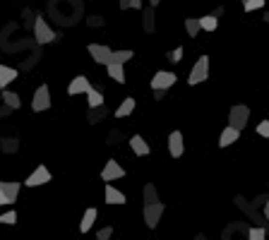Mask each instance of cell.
<instances>
[{"label": "cell", "instance_id": "1", "mask_svg": "<svg viewBox=\"0 0 269 240\" xmlns=\"http://www.w3.org/2000/svg\"><path fill=\"white\" fill-rule=\"evenodd\" d=\"M248 118H250V108L243 106V104H238V106H233V108L228 111V127L243 130V127L248 125Z\"/></svg>", "mask_w": 269, "mask_h": 240}, {"label": "cell", "instance_id": "2", "mask_svg": "<svg viewBox=\"0 0 269 240\" xmlns=\"http://www.w3.org/2000/svg\"><path fill=\"white\" fill-rule=\"evenodd\" d=\"M48 108H51V91H48V84H41V87L34 91L31 111H34V113H41V111H48Z\"/></svg>", "mask_w": 269, "mask_h": 240}, {"label": "cell", "instance_id": "3", "mask_svg": "<svg viewBox=\"0 0 269 240\" xmlns=\"http://www.w3.org/2000/svg\"><path fill=\"white\" fill-rule=\"evenodd\" d=\"M56 31L44 22V17H36V22H34V39H36V44H51V41H56Z\"/></svg>", "mask_w": 269, "mask_h": 240}, {"label": "cell", "instance_id": "4", "mask_svg": "<svg viewBox=\"0 0 269 240\" xmlns=\"http://www.w3.org/2000/svg\"><path fill=\"white\" fill-rule=\"evenodd\" d=\"M209 77V58L207 56H200L197 62H195V67L190 70V75H188V84H200Z\"/></svg>", "mask_w": 269, "mask_h": 240}, {"label": "cell", "instance_id": "5", "mask_svg": "<svg viewBox=\"0 0 269 240\" xmlns=\"http://www.w3.org/2000/svg\"><path fill=\"white\" fill-rule=\"evenodd\" d=\"M176 72H166V70H159V72H154V77H151V89L154 91H166V89H171L173 84H176Z\"/></svg>", "mask_w": 269, "mask_h": 240}, {"label": "cell", "instance_id": "6", "mask_svg": "<svg viewBox=\"0 0 269 240\" xmlns=\"http://www.w3.org/2000/svg\"><path fill=\"white\" fill-rule=\"evenodd\" d=\"M161 216H164V204H161V202L144 207V224H147L149 228H156L159 221H161Z\"/></svg>", "mask_w": 269, "mask_h": 240}, {"label": "cell", "instance_id": "7", "mask_svg": "<svg viewBox=\"0 0 269 240\" xmlns=\"http://www.w3.org/2000/svg\"><path fill=\"white\" fill-rule=\"evenodd\" d=\"M89 56L94 58V62H99V65H108L111 62V56H113V51L108 48V46H104V44H89Z\"/></svg>", "mask_w": 269, "mask_h": 240}, {"label": "cell", "instance_id": "8", "mask_svg": "<svg viewBox=\"0 0 269 240\" xmlns=\"http://www.w3.org/2000/svg\"><path fill=\"white\" fill-rule=\"evenodd\" d=\"M101 178L106 180V182H113V180H118V178H125V168H123L116 159H111V161H106V168L101 171Z\"/></svg>", "mask_w": 269, "mask_h": 240}, {"label": "cell", "instance_id": "9", "mask_svg": "<svg viewBox=\"0 0 269 240\" xmlns=\"http://www.w3.org/2000/svg\"><path fill=\"white\" fill-rule=\"evenodd\" d=\"M183 151H185L183 135H180L178 130H173V132L168 135V154H171L173 159H180V156H183Z\"/></svg>", "mask_w": 269, "mask_h": 240}, {"label": "cell", "instance_id": "10", "mask_svg": "<svg viewBox=\"0 0 269 240\" xmlns=\"http://www.w3.org/2000/svg\"><path fill=\"white\" fill-rule=\"evenodd\" d=\"M46 182H51V171H48L46 166H39V168H34V173L27 178V187H39V185H46Z\"/></svg>", "mask_w": 269, "mask_h": 240}, {"label": "cell", "instance_id": "11", "mask_svg": "<svg viewBox=\"0 0 269 240\" xmlns=\"http://www.w3.org/2000/svg\"><path fill=\"white\" fill-rule=\"evenodd\" d=\"M89 89H91L89 79L79 75V77H75V79L70 82V87H67V94H70V96H77V94H89Z\"/></svg>", "mask_w": 269, "mask_h": 240}, {"label": "cell", "instance_id": "12", "mask_svg": "<svg viewBox=\"0 0 269 240\" xmlns=\"http://www.w3.org/2000/svg\"><path fill=\"white\" fill-rule=\"evenodd\" d=\"M19 182H2L0 180V190L5 192V197H7V204H15L17 202V195H19Z\"/></svg>", "mask_w": 269, "mask_h": 240}, {"label": "cell", "instance_id": "13", "mask_svg": "<svg viewBox=\"0 0 269 240\" xmlns=\"http://www.w3.org/2000/svg\"><path fill=\"white\" fill-rule=\"evenodd\" d=\"M238 137H240V130L226 127V130H221V137H219V147H231L233 142H238Z\"/></svg>", "mask_w": 269, "mask_h": 240}, {"label": "cell", "instance_id": "14", "mask_svg": "<svg viewBox=\"0 0 269 240\" xmlns=\"http://www.w3.org/2000/svg\"><path fill=\"white\" fill-rule=\"evenodd\" d=\"M130 149L134 151V156H147L151 149H149V144L139 137V135H134V137H130Z\"/></svg>", "mask_w": 269, "mask_h": 240}, {"label": "cell", "instance_id": "15", "mask_svg": "<svg viewBox=\"0 0 269 240\" xmlns=\"http://www.w3.org/2000/svg\"><path fill=\"white\" fill-rule=\"evenodd\" d=\"M94 221H96V209H94V207H89V209L84 211V216H82L79 231H82V233H89V231H91V226H94Z\"/></svg>", "mask_w": 269, "mask_h": 240}, {"label": "cell", "instance_id": "16", "mask_svg": "<svg viewBox=\"0 0 269 240\" xmlns=\"http://www.w3.org/2000/svg\"><path fill=\"white\" fill-rule=\"evenodd\" d=\"M106 72H108V77L116 79L118 84H125V70H123V65L111 62V65H106Z\"/></svg>", "mask_w": 269, "mask_h": 240}, {"label": "cell", "instance_id": "17", "mask_svg": "<svg viewBox=\"0 0 269 240\" xmlns=\"http://www.w3.org/2000/svg\"><path fill=\"white\" fill-rule=\"evenodd\" d=\"M106 202H108V204H125L128 197H125L120 190H116V187L108 185V187H106Z\"/></svg>", "mask_w": 269, "mask_h": 240}, {"label": "cell", "instance_id": "18", "mask_svg": "<svg viewBox=\"0 0 269 240\" xmlns=\"http://www.w3.org/2000/svg\"><path fill=\"white\" fill-rule=\"evenodd\" d=\"M17 79V70L15 67H7V65H0V87H7L10 82Z\"/></svg>", "mask_w": 269, "mask_h": 240}, {"label": "cell", "instance_id": "19", "mask_svg": "<svg viewBox=\"0 0 269 240\" xmlns=\"http://www.w3.org/2000/svg\"><path fill=\"white\" fill-rule=\"evenodd\" d=\"M134 111V99H125L118 108H116V118H128Z\"/></svg>", "mask_w": 269, "mask_h": 240}, {"label": "cell", "instance_id": "20", "mask_svg": "<svg viewBox=\"0 0 269 240\" xmlns=\"http://www.w3.org/2000/svg\"><path fill=\"white\" fill-rule=\"evenodd\" d=\"M2 99H5V106H10L12 111L22 106V99H19V94H15V91H2Z\"/></svg>", "mask_w": 269, "mask_h": 240}, {"label": "cell", "instance_id": "21", "mask_svg": "<svg viewBox=\"0 0 269 240\" xmlns=\"http://www.w3.org/2000/svg\"><path fill=\"white\" fill-rule=\"evenodd\" d=\"M87 99H89V106L91 108H99V106H104V94L99 91V89H89V94H87Z\"/></svg>", "mask_w": 269, "mask_h": 240}, {"label": "cell", "instance_id": "22", "mask_svg": "<svg viewBox=\"0 0 269 240\" xmlns=\"http://www.w3.org/2000/svg\"><path fill=\"white\" fill-rule=\"evenodd\" d=\"M159 202V195H156V187L149 182V185H144V207L147 204H156Z\"/></svg>", "mask_w": 269, "mask_h": 240}, {"label": "cell", "instance_id": "23", "mask_svg": "<svg viewBox=\"0 0 269 240\" xmlns=\"http://www.w3.org/2000/svg\"><path fill=\"white\" fill-rule=\"evenodd\" d=\"M133 51H116V53H113V56H111V62H116V65H125V62H128V60H133ZM111 62H108V65H111Z\"/></svg>", "mask_w": 269, "mask_h": 240}, {"label": "cell", "instance_id": "24", "mask_svg": "<svg viewBox=\"0 0 269 240\" xmlns=\"http://www.w3.org/2000/svg\"><path fill=\"white\" fill-rule=\"evenodd\" d=\"M200 27L204 31H214L216 27H219V19L214 17V15H207V17H200Z\"/></svg>", "mask_w": 269, "mask_h": 240}, {"label": "cell", "instance_id": "25", "mask_svg": "<svg viewBox=\"0 0 269 240\" xmlns=\"http://www.w3.org/2000/svg\"><path fill=\"white\" fill-rule=\"evenodd\" d=\"M185 29H188V34H190V36H197V34H200V19H193V17H190V19H185Z\"/></svg>", "mask_w": 269, "mask_h": 240}, {"label": "cell", "instance_id": "26", "mask_svg": "<svg viewBox=\"0 0 269 240\" xmlns=\"http://www.w3.org/2000/svg\"><path fill=\"white\" fill-rule=\"evenodd\" d=\"M144 29H147V31H154V7H151V10H144Z\"/></svg>", "mask_w": 269, "mask_h": 240}, {"label": "cell", "instance_id": "27", "mask_svg": "<svg viewBox=\"0 0 269 240\" xmlns=\"http://www.w3.org/2000/svg\"><path fill=\"white\" fill-rule=\"evenodd\" d=\"M0 224H5V226L17 224V214H15V211H5V214H0Z\"/></svg>", "mask_w": 269, "mask_h": 240}, {"label": "cell", "instance_id": "28", "mask_svg": "<svg viewBox=\"0 0 269 240\" xmlns=\"http://www.w3.org/2000/svg\"><path fill=\"white\" fill-rule=\"evenodd\" d=\"M248 238H250V240H265V238H267V231H265V228H250Z\"/></svg>", "mask_w": 269, "mask_h": 240}, {"label": "cell", "instance_id": "29", "mask_svg": "<svg viewBox=\"0 0 269 240\" xmlns=\"http://www.w3.org/2000/svg\"><path fill=\"white\" fill-rule=\"evenodd\" d=\"M265 7V0H248L245 2V12H253V10H262Z\"/></svg>", "mask_w": 269, "mask_h": 240}, {"label": "cell", "instance_id": "30", "mask_svg": "<svg viewBox=\"0 0 269 240\" xmlns=\"http://www.w3.org/2000/svg\"><path fill=\"white\" fill-rule=\"evenodd\" d=\"M111 236H113V226H106V228L96 231V240H111Z\"/></svg>", "mask_w": 269, "mask_h": 240}, {"label": "cell", "instance_id": "31", "mask_svg": "<svg viewBox=\"0 0 269 240\" xmlns=\"http://www.w3.org/2000/svg\"><path fill=\"white\" fill-rule=\"evenodd\" d=\"M128 7L139 10V7H142V0H120V10H128Z\"/></svg>", "mask_w": 269, "mask_h": 240}, {"label": "cell", "instance_id": "32", "mask_svg": "<svg viewBox=\"0 0 269 240\" xmlns=\"http://www.w3.org/2000/svg\"><path fill=\"white\" fill-rule=\"evenodd\" d=\"M2 147H5V151H7V154H12V151L19 147V142H17V139H2Z\"/></svg>", "mask_w": 269, "mask_h": 240}, {"label": "cell", "instance_id": "33", "mask_svg": "<svg viewBox=\"0 0 269 240\" xmlns=\"http://www.w3.org/2000/svg\"><path fill=\"white\" fill-rule=\"evenodd\" d=\"M180 58H183V46H178L176 51L168 53V60H171V62H180Z\"/></svg>", "mask_w": 269, "mask_h": 240}, {"label": "cell", "instance_id": "34", "mask_svg": "<svg viewBox=\"0 0 269 240\" xmlns=\"http://www.w3.org/2000/svg\"><path fill=\"white\" fill-rule=\"evenodd\" d=\"M257 135H260V137H269V120H262V122L257 125Z\"/></svg>", "mask_w": 269, "mask_h": 240}, {"label": "cell", "instance_id": "35", "mask_svg": "<svg viewBox=\"0 0 269 240\" xmlns=\"http://www.w3.org/2000/svg\"><path fill=\"white\" fill-rule=\"evenodd\" d=\"M89 24L96 27V24H104V19H101V17H89Z\"/></svg>", "mask_w": 269, "mask_h": 240}, {"label": "cell", "instance_id": "36", "mask_svg": "<svg viewBox=\"0 0 269 240\" xmlns=\"http://www.w3.org/2000/svg\"><path fill=\"white\" fill-rule=\"evenodd\" d=\"M10 111H12V108H10V106H2V108H0V116H2V118H5V116H10Z\"/></svg>", "mask_w": 269, "mask_h": 240}, {"label": "cell", "instance_id": "37", "mask_svg": "<svg viewBox=\"0 0 269 240\" xmlns=\"http://www.w3.org/2000/svg\"><path fill=\"white\" fill-rule=\"evenodd\" d=\"M164 94H166V91H161V89H159V91H154V99H156V101H161V99H164Z\"/></svg>", "mask_w": 269, "mask_h": 240}, {"label": "cell", "instance_id": "38", "mask_svg": "<svg viewBox=\"0 0 269 240\" xmlns=\"http://www.w3.org/2000/svg\"><path fill=\"white\" fill-rule=\"evenodd\" d=\"M5 204H7V197H5V192L0 190V207H5Z\"/></svg>", "mask_w": 269, "mask_h": 240}, {"label": "cell", "instance_id": "39", "mask_svg": "<svg viewBox=\"0 0 269 240\" xmlns=\"http://www.w3.org/2000/svg\"><path fill=\"white\" fill-rule=\"evenodd\" d=\"M265 216H267V219H269V202H267V204H265Z\"/></svg>", "mask_w": 269, "mask_h": 240}, {"label": "cell", "instance_id": "40", "mask_svg": "<svg viewBox=\"0 0 269 240\" xmlns=\"http://www.w3.org/2000/svg\"><path fill=\"white\" fill-rule=\"evenodd\" d=\"M149 2H151V7H156V5H159L161 0H149Z\"/></svg>", "mask_w": 269, "mask_h": 240}, {"label": "cell", "instance_id": "41", "mask_svg": "<svg viewBox=\"0 0 269 240\" xmlns=\"http://www.w3.org/2000/svg\"><path fill=\"white\" fill-rule=\"evenodd\" d=\"M265 22H267V24H269V15H265Z\"/></svg>", "mask_w": 269, "mask_h": 240}, {"label": "cell", "instance_id": "42", "mask_svg": "<svg viewBox=\"0 0 269 240\" xmlns=\"http://www.w3.org/2000/svg\"><path fill=\"white\" fill-rule=\"evenodd\" d=\"M245 2H248V0H243V5H245Z\"/></svg>", "mask_w": 269, "mask_h": 240}]
</instances>
